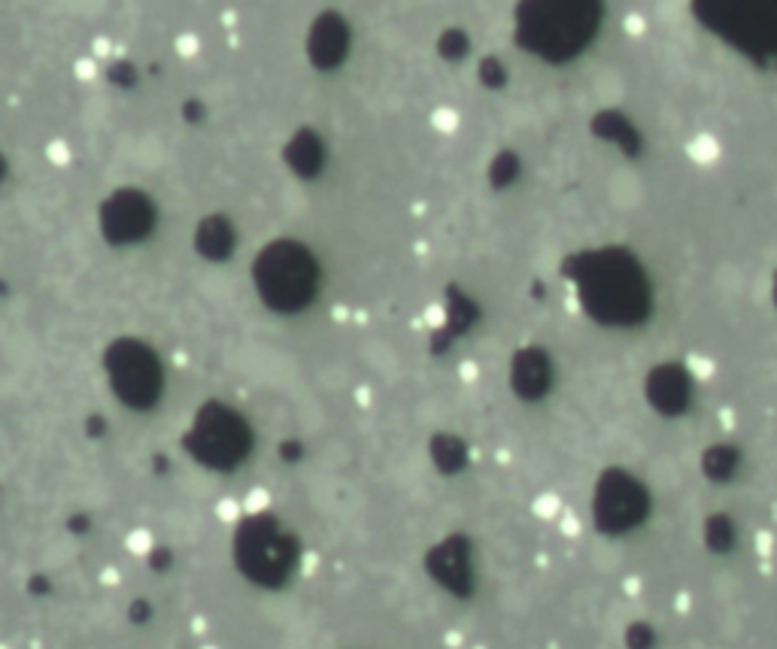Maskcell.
<instances>
[{
  "label": "cell",
  "mask_w": 777,
  "mask_h": 649,
  "mask_svg": "<svg viewBox=\"0 0 777 649\" xmlns=\"http://www.w3.org/2000/svg\"><path fill=\"white\" fill-rule=\"evenodd\" d=\"M607 195L617 209H632L638 200H641V182H638V176H632V173H617L607 186Z\"/></svg>",
  "instance_id": "cell-1"
},
{
  "label": "cell",
  "mask_w": 777,
  "mask_h": 649,
  "mask_svg": "<svg viewBox=\"0 0 777 649\" xmlns=\"http://www.w3.org/2000/svg\"><path fill=\"white\" fill-rule=\"evenodd\" d=\"M596 88H598V97L614 100L619 95V79L614 76V73H601V76L596 79Z\"/></svg>",
  "instance_id": "cell-2"
},
{
  "label": "cell",
  "mask_w": 777,
  "mask_h": 649,
  "mask_svg": "<svg viewBox=\"0 0 777 649\" xmlns=\"http://www.w3.org/2000/svg\"><path fill=\"white\" fill-rule=\"evenodd\" d=\"M128 546H131L137 555H149V550H152V537L146 534V531H134L131 537H128Z\"/></svg>",
  "instance_id": "cell-3"
},
{
  "label": "cell",
  "mask_w": 777,
  "mask_h": 649,
  "mask_svg": "<svg viewBox=\"0 0 777 649\" xmlns=\"http://www.w3.org/2000/svg\"><path fill=\"white\" fill-rule=\"evenodd\" d=\"M692 149H699V152H696V158H714V155H717V146L710 143L708 137H701V140H699L696 146H692Z\"/></svg>",
  "instance_id": "cell-4"
},
{
  "label": "cell",
  "mask_w": 777,
  "mask_h": 649,
  "mask_svg": "<svg viewBox=\"0 0 777 649\" xmlns=\"http://www.w3.org/2000/svg\"><path fill=\"white\" fill-rule=\"evenodd\" d=\"M104 582H113V586H116V582H118V571H104Z\"/></svg>",
  "instance_id": "cell-5"
},
{
  "label": "cell",
  "mask_w": 777,
  "mask_h": 649,
  "mask_svg": "<svg viewBox=\"0 0 777 649\" xmlns=\"http://www.w3.org/2000/svg\"><path fill=\"white\" fill-rule=\"evenodd\" d=\"M0 649H9V646H4V643H0Z\"/></svg>",
  "instance_id": "cell-6"
},
{
  "label": "cell",
  "mask_w": 777,
  "mask_h": 649,
  "mask_svg": "<svg viewBox=\"0 0 777 649\" xmlns=\"http://www.w3.org/2000/svg\"><path fill=\"white\" fill-rule=\"evenodd\" d=\"M204 649H216V646H204Z\"/></svg>",
  "instance_id": "cell-7"
}]
</instances>
